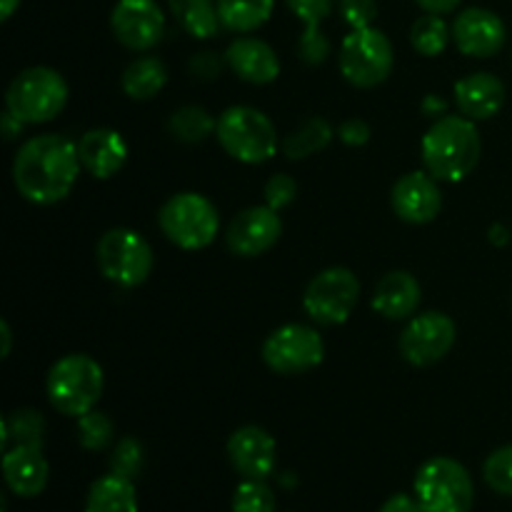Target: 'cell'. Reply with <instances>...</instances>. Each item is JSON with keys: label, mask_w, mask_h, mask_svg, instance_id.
I'll return each mask as SVG.
<instances>
[{"label": "cell", "mask_w": 512, "mask_h": 512, "mask_svg": "<svg viewBox=\"0 0 512 512\" xmlns=\"http://www.w3.org/2000/svg\"><path fill=\"white\" fill-rule=\"evenodd\" d=\"M450 28H453V43L470 58H493L503 50L508 38L500 15L488 8H465Z\"/></svg>", "instance_id": "cell-15"}, {"label": "cell", "mask_w": 512, "mask_h": 512, "mask_svg": "<svg viewBox=\"0 0 512 512\" xmlns=\"http://www.w3.org/2000/svg\"><path fill=\"white\" fill-rule=\"evenodd\" d=\"M168 5L185 33L198 40L213 38L223 25L220 23L218 0H168Z\"/></svg>", "instance_id": "cell-25"}, {"label": "cell", "mask_w": 512, "mask_h": 512, "mask_svg": "<svg viewBox=\"0 0 512 512\" xmlns=\"http://www.w3.org/2000/svg\"><path fill=\"white\" fill-rule=\"evenodd\" d=\"M160 230L183 250H203L218 238V208L200 193H178L158 213Z\"/></svg>", "instance_id": "cell-7"}, {"label": "cell", "mask_w": 512, "mask_h": 512, "mask_svg": "<svg viewBox=\"0 0 512 512\" xmlns=\"http://www.w3.org/2000/svg\"><path fill=\"white\" fill-rule=\"evenodd\" d=\"M455 103L470 120H490L505 103V83L493 73H473L455 83Z\"/></svg>", "instance_id": "cell-21"}, {"label": "cell", "mask_w": 512, "mask_h": 512, "mask_svg": "<svg viewBox=\"0 0 512 512\" xmlns=\"http://www.w3.org/2000/svg\"><path fill=\"white\" fill-rule=\"evenodd\" d=\"M78 155L83 168L100 180L120 173L128 160V143L113 128H93L78 140Z\"/></svg>", "instance_id": "cell-20"}, {"label": "cell", "mask_w": 512, "mask_h": 512, "mask_svg": "<svg viewBox=\"0 0 512 512\" xmlns=\"http://www.w3.org/2000/svg\"><path fill=\"white\" fill-rule=\"evenodd\" d=\"M420 298H423V288H420L418 278L408 270H393V273L383 275L373 295V308L388 320H405L415 315Z\"/></svg>", "instance_id": "cell-23"}, {"label": "cell", "mask_w": 512, "mask_h": 512, "mask_svg": "<svg viewBox=\"0 0 512 512\" xmlns=\"http://www.w3.org/2000/svg\"><path fill=\"white\" fill-rule=\"evenodd\" d=\"M0 333H3V340H5V345H3V358H8V353H10V328H8V323H0Z\"/></svg>", "instance_id": "cell-43"}, {"label": "cell", "mask_w": 512, "mask_h": 512, "mask_svg": "<svg viewBox=\"0 0 512 512\" xmlns=\"http://www.w3.org/2000/svg\"><path fill=\"white\" fill-rule=\"evenodd\" d=\"M225 63L240 80L253 85H268L280 75L278 53L265 40L250 38V35H243L228 45Z\"/></svg>", "instance_id": "cell-19"}, {"label": "cell", "mask_w": 512, "mask_h": 512, "mask_svg": "<svg viewBox=\"0 0 512 512\" xmlns=\"http://www.w3.org/2000/svg\"><path fill=\"white\" fill-rule=\"evenodd\" d=\"M395 215L403 223L410 225H425L433 223L443 208V195H440L438 180L428 173V170H415V173L403 175L398 183L393 185V195H390Z\"/></svg>", "instance_id": "cell-16"}, {"label": "cell", "mask_w": 512, "mask_h": 512, "mask_svg": "<svg viewBox=\"0 0 512 512\" xmlns=\"http://www.w3.org/2000/svg\"><path fill=\"white\" fill-rule=\"evenodd\" d=\"M275 0H218L220 23L233 33H253L270 20Z\"/></svg>", "instance_id": "cell-27"}, {"label": "cell", "mask_w": 512, "mask_h": 512, "mask_svg": "<svg viewBox=\"0 0 512 512\" xmlns=\"http://www.w3.org/2000/svg\"><path fill=\"white\" fill-rule=\"evenodd\" d=\"M95 258L100 273L120 288H138L153 273V248L130 228L108 230L98 240Z\"/></svg>", "instance_id": "cell-8"}, {"label": "cell", "mask_w": 512, "mask_h": 512, "mask_svg": "<svg viewBox=\"0 0 512 512\" xmlns=\"http://www.w3.org/2000/svg\"><path fill=\"white\" fill-rule=\"evenodd\" d=\"M325 358V343L310 325L288 323L273 330L263 343V363L278 375H300L318 368Z\"/></svg>", "instance_id": "cell-11"}, {"label": "cell", "mask_w": 512, "mask_h": 512, "mask_svg": "<svg viewBox=\"0 0 512 512\" xmlns=\"http://www.w3.org/2000/svg\"><path fill=\"white\" fill-rule=\"evenodd\" d=\"M450 38H453V28L443 20V15L428 13L418 18L410 28V43L425 58H435L448 48Z\"/></svg>", "instance_id": "cell-29"}, {"label": "cell", "mask_w": 512, "mask_h": 512, "mask_svg": "<svg viewBox=\"0 0 512 512\" xmlns=\"http://www.w3.org/2000/svg\"><path fill=\"white\" fill-rule=\"evenodd\" d=\"M20 0H0V20H10L13 13L18 10Z\"/></svg>", "instance_id": "cell-42"}, {"label": "cell", "mask_w": 512, "mask_h": 512, "mask_svg": "<svg viewBox=\"0 0 512 512\" xmlns=\"http://www.w3.org/2000/svg\"><path fill=\"white\" fill-rule=\"evenodd\" d=\"M335 0H285L290 13L298 20H303L305 30L298 40V55L303 63L320 65L330 55L328 35L320 30L323 20L333 13Z\"/></svg>", "instance_id": "cell-22"}, {"label": "cell", "mask_w": 512, "mask_h": 512, "mask_svg": "<svg viewBox=\"0 0 512 512\" xmlns=\"http://www.w3.org/2000/svg\"><path fill=\"white\" fill-rule=\"evenodd\" d=\"M338 135L345 145H353V148H358V145H365L370 140V125L360 118H350L340 125Z\"/></svg>", "instance_id": "cell-38"}, {"label": "cell", "mask_w": 512, "mask_h": 512, "mask_svg": "<svg viewBox=\"0 0 512 512\" xmlns=\"http://www.w3.org/2000/svg\"><path fill=\"white\" fill-rule=\"evenodd\" d=\"M115 40L128 50H150L163 40L165 15L155 0H118L110 13Z\"/></svg>", "instance_id": "cell-13"}, {"label": "cell", "mask_w": 512, "mask_h": 512, "mask_svg": "<svg viewBox=\"0 0 512 512\" xmlns=\"http://www.w3.org/2000/svg\"><path fill=\"white\" fill-rule=\"evenodd\" d=\"M425 13H435V15H445L453 13L455 8L460 5V0H415Z\"/></svg>", "instance_id": "cell-40"}, {"label": "cell", "mask_w": 512, "mask_h": 512, "mask_svg": "<svg viewBox=\"0 0 512 512\" xmlns=\"http://www.w3.org/2000/svg\"><path fill=\"white\" fill-rule=\"evenodd\" d=\"M168 128L170 133L178 140H183V143H200V140H205L208 135L215 133L218 120H215L208 110L200 108V105H185V108L175 110V113L170 115Z\"/></svg>", "instance_id": "cell-30"}, {"label": "cell", "mask_w": 512, "mask_h": 512, "mask_svg": "<svg viewBox=\"0 0 512 512\" xmlns=\"http://www.w3.org/2000/svg\"><path fill=\"white\" fill-rule=\"evenodd\" d=\"M483 478L490 490L512 498V445L493 450L483 465Z\"/></svg>", "instance_id": "cell-33"}, {"label": "cell", "mask_w": 512, "mask_h": 512, "mask_svg": "<svg viewBox=\"0 0 512 512\" xmlns=\"http://www.w3.org/2000/svg\"><path fill=\"white\" fill-rule=\"evenodd\" d=\"M423 165L438 183H458L468 178L480 163L483 140L475 120L465 115H445L435 120L433 128L423 135Z\"/></svg>", "instance_id": "cell-2"}, {"label": "cell", "mask_w": 512, "mask_h": 512, "mask_svg": "<svg viewBox=\"0 0 512 512\" xmlns=\"http://www.w3.org/2000/svg\"><path fill=\"white\" fill-rule=\"evenodd\" d=\"M5 485L18 498H35L45 490L50 478V465L43 448L35 445H13L3 455Z\"/></svg>", "instance_id": "cell-18"}, {"label": "cell", "mask_w": 512, "mask_h": 512, "mask_svg": "<svg viewBox=\"0 0 512 512\" xmlns=\"http://www.w3.org/2000/svg\"><path fill=\"white\" fill-rule=\"evenodd\" d=\"M393 63V43L373 25L350 30L340 45V73L355 88H375L385 83Z\"/></svg>", "instance_id": "cell-9"}, {"label": "cell", "mask_w": 512, "mask_h": 512, "mask_svg": "<svg viewBox=\"0 0 512 512\" xmlns=\"http://www.w3.org/2000/svg\"><path fill=\"white\" fill-rule=\"evenodd\" d=\"M78 143L45 133L25 140L13 158V183L28 203L55 205L68 198L78 180Z\"/></svg>", "instance_id": "cell-1"}, {"label": "cell", "mask_w": 512, "mask_h": 512, "mask_svg": "<svg viewBox=\"0 0 512 512\" xmlns=\"http://www.w3.org/2000/svg\"><path fill=\"white\" fill-rule=\"evenodd\" d=\"M413 490L423 512H470L475 503L473 478L453 458H430L420 465Z\"/></svg>", "instance_id": "cell-6"}, {"label": "cell", "mask_w": 512, "mask_h": 512, "mask_svg": "<svg viewBox=\"0 0 512 512\" xmlns=\"http://www.w3.org/2000/svg\"><path fill=\"white\" fill-rule=\"evenodd\" d=\"M265 205H270L273 210H283L288 208L290 203L295 200V195H298V183H295V178H290V175L285 173H275L273 178L265 183Z\"/></svg>", "instance_id": "cell-36"}, {"label": "cell", "mask_w": 512, "mask_h": 512, "mask_svg": "<svg viewBox=\"0 0 512 512\" xmlns=\"http://www.w3.org/2000/svg\"><path fill=\"white\" fill-rule=\"evenodd\" d=\"M45 423L35 410H15L3 420V450L10 445H35L43 448Z\"/></svg>", "instance_id": "cell-31"}, {"label": "cell", "mask_w": 512, "mask_h": 512, "mask_svg": "<svg viewBox=\"0 0 512 512\" xmlns=\"http://www.w3.org/2000/svg\"><path fill=\"white\" fill-rule=\"evenodd\" d=\"M105 388V375L98 360L85 353L60 358L45 378V393L58 413L80 418L98 405Z\"/></svg>", "instance_id": "cell-3"}, {"label": "cell", "mask_w": 512, "mask_h": 512, "mask_svg": "<svg viewBox=\"0 0 512 512\" xmlns=\"http://www.w3.org/2000/svg\"><path fill=\"white\" fill-rule=\"evenodd\" d=\"M140 468H143V448H140V443L135 438H123L115 445L113 458H110V473L135 480Z\"/></svg>", "instance_id": "cell-35"}, {"label": "cell", "mask_w": 512, "mask_h": 512, "mask_svg": "<svg viewBox=\"0 0 512 512\" xmlns=\"http://www.w3.org/2000/svg\"><path fill=\"white\" fill-rule=\"evenodd\" d=\"M215 138L230 158L245 165L268 163L280 148L273 120L250 105H233L225 110L218 118Z\"/></svg>", "instance_id": "cell-4"}, {"label": "cell", "mask_w": 512, "mask_h": 512, "mask_svg": "<svg viewBox=\"0 0 512 512\" xmlns=\"http://www.w3.org/2000/svg\"><path fill=\"white\" fill-rule=\"evenodd\" d=\"M455 335H458V328L450 315H415L400 335V355L415 368H428V365L440 363L453 350Z\"/></svg>", "instance_id": "cell-12"}, {"label": "cell", "mask_w": 512, "mask_h": 512, "mask_svg": "<svg viewBox=\"0 0 512 512\" xmlns=\"http://www.w3.org/2000/svg\"><path fill=\"white\" fill-rule=\"evenodd\" d=\"M85 512H138L133 480L108 473L95 480L85 498Z\"/></svg>", "instance_id": "cell-24"}, {"label": "cell", "mask_w": 512, "mask_h": 512, "mask_svg": "<svg viewBox=\"0 0 512 512\" xmlns=\"http://www.w3.org/2000/svg\"><path fill=\"white\" fill-rule=\"evenodd\" d=\"M380 512H423V508H420L418 498H413V495L398 493V495H393V498L385 500Z\"/></svg>", "instance_id": "cell-39"}, {"label": "cell", "mask_w": 512, "mask_h": 512, "mask_svg": "<svg viewBox=\"0 0 512 512\" xmlns=\"http://www.w3.org/2000/svg\"><path fill=\"white\" fill-rule=\"evenodd\" d=\"M360 300V280L348 268H328L315 275L303 295V308L320 325H340Z\"/></svg>", "instance_id": "cell-10"}, {"label": "cell", "mask_w": 512, "mask_h": 512, "mask_svg": "<svg viewBox=\"0 0 512 512\" xmlns=\"http://www.w3.org/2000/svg\"><path fill=\"white\" fill-rule=\"evenodd\" d=\"M330 140H333V128H330L328 120L315 115V118L305 120L298 130H293L283 140V153L290 160H305L313 153H318V150L328 148Z\"/></svg>", "instance_id": "cell-28"}, {"label": "cell", "mask_w": 512, "mask_h": 512, "mask_svg": "<svg viewBox=\"0 0 512 512\" xmlns=\"http://www.w3.org/2000/svg\"><path fill=\"white\" fill-rule=\"evenodd\" d=\"M233 512H275V495L265 480H248L235 488Z\"/></svg>", "instance_id": "cell-32"}, {"label": "cell", "mask_w": 512, "mask_h": 512, "mask_svg": "<svg viewBox=\"0 0 512 512\" xmlns=\"http://www.w3.org/2000/svg\"><path fill=\"white\" fill-rule=\"evenodd\" d=\"M228 458L233 468L248 480H265L278 463L273 435L260 425H243L228 440Z\"/></svg>", "instance_id": "cell-17"}, {"label": "cell", "mask_w": 512, "mask_h": 512, "mask_svg": "<svg viewBox=\"0 0 512 512\" xmlns=\"http://www.w3.org/2000/svg\"><path fill=\"white\" fill-rule=\"evenodd\" d=\"M123 93L133 100H150L168 83V68L158 58H138L125 68Z\"/></svg>", "instance_id": "cell-26"}, {"label": "cell", "mask_w": 512, "mask_h": 512, "mask_svg": "<svg viewBox=\"0 0 512 512\" xmlns=\"http://www.w3.org/2000/svg\"><path fill=\"white\" fill-rule=\"evenodd\" d=\"M68 103V83L63 75L45 65L25 68L13 78L5 93V110L23 125L48 123Z\"/></svg>", "instance_id": "cell-5"}, {"label": "cell", "mask_w": 512, "mask_h": 512, "mask_svg": "<svg viewBox=\"0 0 512 512\" xmlns=\"http://www.w3.org/2000/svg\"><path fill=\"white\" fill-rule=\"evenodd\" d=\"M193 70H195V73H203V78H213V75L218 73V60L213 58V53L195 55Z\"/></svg>", "instance_id": "cell-41"}, {"label": "cell", "mask_w": 512, "mask_h": 512, "mask_svg": "<svg viewBox=\"0 0 512 512\" xmlns=\"http://www.w3.org/2000/svg\"><path fill=\"white\" fill-rule=\"evenodd\" d=\"M78 440L85 450H103L113 440V423L105 413L90 410L78 418Z\"/></svg>", "instance_id": "cell-34"}, {"label": "cell", "mask_w": 512, "mask_h": 512, "mask_svg": "<svg viewBox=\"0 0 512 512\" xmlns=\"http://www.w3.org/2000/svg\"><path fill=\"white\" fill-rule=\"evenodd\" d=\"M340 15L350 30L370 28L378 18V3L375 0H340Z\"/></svg>", "instance_id": "cell-37"}, {"label": "cell", "mask_w": 512, "mask_h": 512, "mask_svg": "<svg viewBox=\"0 0 512 512\" xmlns=\"http://www.w3.org/2000/svg\"><path fill=\"white\" fill-rule=\"evenodd\" d=\"M283 235V220H280L278 210L270 205H253L245 208L230 220L228 230H225V243H228L230 253L240 255V258H258V255L268 253Z\"/></svg>", "instance_id": "cell-14"}]
</instances>
